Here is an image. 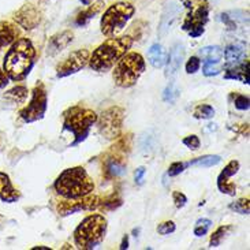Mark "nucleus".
I'll use <instances>...</instances> for the list:
<instances>
[{
	"mask_svg": "<svg viewBox=\"0 0 250 250\" xmlns=\"http://www.w3.org/2000/svg\"><path fill=\"white\" fill-rule=\"evenodd\" d=\"M48 107L47 89L42 82H39L32 90V99L26 107L20 111V116L26 123H33L44 118Z\"/></svg>",
	"mask_w": 250,
	"mask_h": 250,
	"instance_id": "obj_10",
	"label": "nucleus"
},
{
	"mask_svg": "<svg viewBox=\"0 0 250 250\" xmlns=\"http://www.w3.org/2000/svg\"><path fill=\"white\" fill-rule=\"evenodd\" d=\"M145 71V61L138 52H127L116 62L112 78L119 88H131Z\"/></svg>",
	"mask_w": 250,
	"mask_h": 250,
	"instance_id": "obj_7",
	"label": "nucleus"
},
{
	"mask_svg": "<svg viewBox=\"0 0 250 250\" xmlns=\"http://www.w3.org/2000/svg\"><path fill=\"white\" fill-rule=\"evenodd\" d=\"M186 167H189V163H183V162H175L172 163L168 167V171H167V175L168 176H176L179 174H182L183 171L186 169Z\"/></svg>",
	"mask_w": 250,
	"mask_h": 250,
	"instance_id": "obj_34",
	"label": "nucleus"
},
{
	"mask_svg": "<svg viewBox=\"0 0 250 250\" xmlns=\"http://www.w3.org/2000/svg\"><path fill=\"white\" fill-rule=\"evenodd\" d=\"M172 201L175 204L176 208L181 209V208H183V207L186 205V203H188V197L185 196L183 193H181V191H174V193H172Z\"/></svg>",
	"mask_w": 250,
	"mask_h": 250,
	"instance_id": "obj_39",
	"label": "nucleus"
},
{
	"mask_svg": "<svg viewBox=\"0 0 250 250\" xmlns=\"http://www.w3.org/2000/svg\"><path fill=\"white\" fill-rule=\"evenodd\" d=\"M232 230H234L232 226H220V227L212 234V237H210L209 248H217V246H220V244L227 238V235H230Z\"/></svg>",
	"mask_w": 250,
	"mask_h": 250,
	"instance_id": "obj_25",
	"label": "nucleus"
},
{
	"mask_svg": "<svg viewBox=\"0 0 250 250\" xmlns=\"http://www.w3.org/2000/svg\"><path fill=\"white\" fill-rule=\"evenodd\" d=\"M119 249L121 250H126L128 249V235H125L122 239V244L119 246Z\"/></svg>",
	"mask_w": 250,
	"mask_h": 250,
	"instance_id": "obj_42",
	"label": "nucleus"
},
{
	"mask_svg": "<svg viewBox=\"0 0 250 250\" xmlns=\"http://www.w3.org/2000/svg\"><path fill=\"white\" fill-rule=\"evenodd\" d=\"M210 226H212V222L209 219H198L196 222V226H194V235L204 237L208 232Z\"/></svg>",
	"mask_w": 250,
	"mask_h": 250,
	"instance_id": "obj_31",
	"label": "nucleus"
},
{
	"mask_svg": "<svg viewBox=\"0 0 250 250\" xmlns=\"http://www.w3.org/2000/svg\"><path fill=\"white\" fill-rule=\"evenodd\" d=\"M89 58H90V52L88 49H77L74 52H71L64 61L58 64L56 77L64 78V77L81 71L82 68L88 66Z\"/></svg>",
	"mask_w": 250,
	"mask_h": 250,
	"instance_id": "obj_13",
	"label": "nucleus"
},
{
	"mask_svg": "<svg viewBox=\"0 0 250 250\" xmlns=\"http://www.w3.org/2000/svg\"><path fill=\"white\" fill-rule=\"evenodd\" d=\"M183 145H186L188 148L191 149V150H197V149L200 148V138L197 137V135H188L186 138H183L182 140Z\"/></svg>",
	"mask_w": 250,
	"mask_h": 250,
	"instance_id": "obj_38",
	"label": "nucleus"
},
{
	"mask_svg": "<svg viewBox=\"0 0 250 250\" xmlns=\"http://www.w3.org/2000/svg\"><path fill=\"white\" fill-rule=\"evenodd\" d=\"M82 4H85V6H89L90 3H93V0H81Z\"/></svg>",
	"mask_w": 250,
	"mask_h": 250,
	"instance_id": "obj_43",
	"label": "nucleus"
},
{
	"mask_svg": "<svg viewBox=\"0 0 250 250\" xmlns=\"http://www.w3.org/2000/svg\"><path fill=\"white\" fill-rule=\"evenodd\" d=\"M222 162V157L217 155H205L201 156V157H197L194 160L189 162V166H197V167H213V166H217L219 163Z\"/></svg>",
	"mask_w": 250,
	"mask_h": 250,
	"instance_id": "obj_26",
	"label": "nucleus"
},
{
	"mask_svg": "<svg viewBox=\"0 0 250 250\" xmlns=\"http://www.w3.org/2000/svg\"><path fill=\"white\" fill-rule=\"evenodd\" d=\"M176 230V226L174 222H163L157 226V232L160 234V235H168V234H172L174 231Z\"/></svg>",
	"mask_w": 250,
	"mask_h": 250,
	"instance_id": "obj_35",
	"label": "nucleus"
},
{
	"mask_svg": "<svg viewBox=\"0 0 250 250\" xmlns=\"http://www.w3.org/2000/svg\"><path fill=\"white\" fill-rule=\"evenodd\" d=\"M193 116L196 119H212L215 116V108L209 104H200L193 111Z\"/></svg>",
	"mask_w": 250,
	"mask_h": 250,
	"instance_id": "obj_29",
	"label": "nucleus"
},
{
	"mask_svg": "<svg viewBox=\"0 0 250 250\" xmlns=\"http://www.w3.org/2000/svg\"><path fill=\"white\" fill-rule=\"evenodd\" d=\"M200 56L203 58L204 62H209V63H219L223 58V49L219 45H209V47H204L200 49Z\"/></svg>",
	"mask_w": 250,
	"mask_h": 250,
	"instance_id": "obj_24",
	"label": "nucleus"
},
{
	"mask_svg": "<svg viewBox=\"0 0 250 250\" xmlns=\"http://www.w3.org/2000/svg\"><path fill=\"white\" fill-rule=\"evenodd\" d=\"M224 78L226 80H238V81L249 85V61L245 59L244 62L227 68L224 73Z\"/></svg>",
	"mask_w": 250,
	"mask_h": 250,
	"instance_id": "obj_20",
	"label": "nucleus"
},
{
	"mask_svg": "<svg viewBox=\"0 0 250 250\" xmlns=\"http://www.w3.org/2000/svg\"><path fill=\"white\" fill-rule=\"evenodd\" d=\"M20 36V29L8 21L0 22V52L10 47Z\"/></svg>",
	"mask_w": 250,
	"mask_h": 250,
	"instance_id": "obj_18",
	"label": "nucleus"
},
{
	"mask_svg": "<svg viewBox=\"0 0 250 250\" xmlns=\"http://www.w3.org/2000/svg\"><path fill=\"white\" fill-rule=\"evenodd\" d=\"M20 198L21 193L13 186L10 176L4 172H0V200L3 203L13 204L17 203Z\"/></svg>",
	"mask_w": 250,
	"mask_h": 250,
	"instance_id": "obj_17",
	"label": "nucleus"
},
{
	"mask_svg": "<svg viewBox=\"0 0 250 250\" xmlns=\"http://www.w3.org/2000/svg\"><path fill=\"white\" fill-rule=\"evenodd\" d=\"M145 172H146V171H145V168H144V167H140V168L135 171L134 178H135V182L138 183V185H141L142 181H144V176H145Z\"/></svg>",
	"mask_w": 250,
	"mask_h": 250,
	"instance_id": "obj_40",
	"label": "nucleus"
},
{
	"mask_svg": "<svg viewBox=\"0 0 250 250\" xmlns=\"http://www.w3.org/2000/svg\"><path fill=\"white\" fill-rule=\"evenodd\" d=\"M97 121V114L81 105H73L63 112V130L74 135L71 146H77L88 138L90 128Z\"/></svg>",
	"mask_w": 250,
	"mask_h": 250,
	"instance_id": "obj_4",
	"label": "nucleus"
},
{
	"mask_svg": "<svg viewBox=\"0 0 250 250\" xmlns=\"http://www.w3.org/2000/svg\"><path fill=\"white\" fill-rule=\"evenodd\" d=\"M36 249H41V250H49V248H47V246H34L33 250Z\"/></svg>",
	"mask_w": 250,
	"mask_h": 250,
	"instance_id": "obj_44",
	"label": "nucleus"
},
{
	"mask_svg": "<svg viewBox=\"0 0 250 250\" xmlns=\"http://www.w3.org/2000/svg\"><path fill=\"white\" fill-rule=\"evenodd\" d=\"M8 83V77L6 75V73L3 71V68L0 67V89H3Z\"/></svg>",
	"mask_w": 250,
	"mask_h": 250,
	"instance_id": "obj_41",
	"label": "nucleus"
},
{
	"mask_svg": "<svg viewBox=\"0 0 250 250\" xmlns=\"http://www.w3.org/2000/svg\"><path fill=\"white\" fill-rule=\"evenodd\" d=\"M103 7H104V1H103V0H97L93 4L90 3L86 10H83V11H81V13L77 15V18H75V25H77V26H85V25H88L89 21L93 20L96 15L102 11Z\"/></svg>",
	"mask_w": 250,
	"mask_h": 250,
	"instance_id": "obj_21",
	"label": "nucleus"
},
{
	"mask_svg": "<svg viewBox=\"0 0 250 250\" xmlns=\"http://www.w3.org/2000/svg\"><path fill=\"white\" fill-rule=\"evenodd\" d=\"M148 59L153 67L162 68L163 66L166 64V61H167L166 49H164L160 44H153L152 47L149 48Z\"/></svg>",
	"mask_w": 250,
	"mask_h": 250,
	"instance_id": "obj_22",
	"label": "nucleus"
},
{
	"mask_svg": "<svg viewBox=\"0 0 250 250\" xmlns=\"http://www.w3.org/2000/svg\"><path fill=\"white\" fill-rule=\"evenodd\" d=\"M178 96H179V90L176 89V86L171 82L168 86L164 90V95H163V99H164V102H168V103H174L178 99Z\"/></svg>",
	"mask_w": 250,
	"mask_h": 250,
	"instance_id": "obj_33",
	"label": "nucleus"
},
{
	"mask_svg": "<svg viewBox=\"0 0 250 250\" xmlns=\"http://www.w3.org/2000/svg\"><path fill=\"white\" fill-rule=\"evenodd\" d=\"M122 197L118 196L116 193H114V194H111V196H108L107 198H104L102 203H100V207H99V208L102 210H115L118 209L119 207H122Z\"/></svg>",
	"mask_w": 250,
	"mask_h": 250,
	"instance_id": "obj_28",
	"label": "nucleus"
},
{
	"mask_svg": "<svg viewBox=\"0 0 250 250\" xmlns=\"http://www.w3.org/2000/svg\"><path fill=\"white\" fill-rule=\"evenodd\" d=\"M183 58H185V49L182 44H174L172 48L169 49L168 59L166 61L167 63V77L172 78L175 77L176 73L182 66Z\"/></svg>",
	"mask_w": 250,
	"mask_h": 250,
	"instance_id": "obj_16",
	"label": "nucleus"
},
{
	"mask_svg": "<svg viewBox=\"0 0 250 250\" xmlns=\"http://www.w3.org/2000/svg\"><path fill=\"white\" fill-rule=\"evenodd\" d=\"M37 52L32 41L25 37L17 39L7 51L3 62V71L11 81H23L30 74Z\"/></svg>",
	"mask_w": 250,
	"mask_h": 250,
	"instance_id": "obj_1",
	"label": "nucleus"
},
{
	"mask_svg": "<svg viewBox=\"0 0 250 250\" xmlns=\"http://www.w3.org/2000/svg\"><path fill=\"white\" fill-rule=\"evenodd\" d=\"M134 13V6L128 1H119L109 6L100 21L102 33L108 39L116 37L125 29L128 21L133 18Z\"/></svg>",
	"mask_w": 250,
	"mask_h": 250,
	"instance_id": "obj_8",
	"label": "nucleus"
},
{
	"mask_svg": "<svg viewBox=\"0 0 250 250\" xmlns=\"http://www.w3.org/2000/svg\"><path fill=\"white\" fill-rule=\"evenodd\" d=\"M217 189L220 190L223 194H227V196H235V193H237L235 183L231 182L229 176H224L222 174L217 176Z\"/></svg>",
	"mask_w": 250,
	"mask_h": 250,
	"instance_id": "obj_27",
	"label": "nucleus"
},
{
	"mask_svg": "<svg viewBox=\"0 0 250 250\" xmlns=\"http://www.w3.org/2000/svg\"><path fill=\"white\" fill-rule=\"evenodd\" d=\"M133 234H134V237H138V234H140V229H134V230H133Z\"/></svg>",
	"mask_w": 250,
	"mask_h": 250,
	"instance_id": "obj_45",
	"label": "nucleus"
},
{
	"mask_svg": "<svg viewBox=\"0 0 250 250\" xmlns=\"http://www.w3.org/2000/svg\"><path fill=\"white\" fill-rule=\"evenodd\" d=\"M200 66H201L200 58L191 56L189 61H188V63H186V73L188 74H194V73H197L200 70Z\"/></svg>",
	"mask_w": 250,
	"mask_h": 250,
	"instance_id": "obj_36",
	"label": "nucleus"
},
{
	"mask_svg": "<svg viewBox=\"0 0 250 250\" xmlns=\"http://www.w3.org/2000/svg\"><path fill=\"white\" fill-rule=\"evenodd\" d=\"M73 40H74V33L71 30H64L62 33L55 34L48 42V55L55 56L56 54H59L64 48H67Z\"/></svg>",
	"mask_w": 250,
	"mask_h": 250,
	"instance_id": "obj_15",
	"label": "nucleus"
},
{
	"mask_svg": "<svg viewBox=\"0 0 250 250\" xmlns=\"http://www.w3.org/2000/svg\"><path fill=\"white\" fill-rule=\"evenodd\" d=\"M14 21L20 25L21 27L26 29V30H32L34 27H37L41 22V14L39 8L30 3H26L21 7L17 11Z\"/></svg>",
	"mask_w": 250,
	"mask_h": 250,
	"instance_id": "obj_14",
	"label": "nucleus"
},
{
	"mask_svg": "<svg viewBox=\"0 0 250 250\" xmlns=\"http://www.w3.org/2000/svg\"><path fill=\"white\" fill-rule=\"evenodd\" d=\"M105 234H107V219L103 215L93 213L85 217L75 229L74 242L78 246V249L93 250L99 245H102Z\"/></svg>",
	"mask_w": 250,
	"mask_h": 250,
	"instance_id": "obj_5",
	"label": "nucleus"
},
{
	"mask_svg": "<svg viewBox=\"0 0 250 250\" xmlns=\"http://www.w3.org/2000/svg\"><path fill=\"white\" fill-rule=\"evenodd\" d=\"M27 93H29V90H27L26 86H14L13 89H10V90H7L6 93L3 95V100H6L10 104H22V103H25V100L27 99Z\"/></svg>",
	"mask_w": 250,
	"mask_h": 250,
	"instance_id": "obj_23",
	"label": "nucleus"
},
{
	"mask_svg": "<svg viewBox=\"0 0 250 250\" xmlns=\"http://www.w3.org/2000/svg\"><path fill=\"white\" fill-rule=\"evenodd\" d=\"M223 56L229 66H234L245 61L246 56V44L245 42H234L223 51Z\"/></svg>",
	"mask_w": 250,
	"mask_h": 250,
	"instance_id": "obj_19",
	"label": "nucleus"
},
{
	"mask_svg": "<svg viewBox=\"0 0 250 250\" xmlns=\"http://www.w3.org/2000/svg\"><path fill=\"white\" fill-rule=\"evenodd\" d=\"M183 3L191 11L188 14L186 20L182 23V29L186 30L190 37H193V39L200 37L204 33L205 25H207V22L209 20V6H208L207 1H204V3H201L200 6L197 7L196 10H193L191 4H189L186 0H183Z\"/></svg>",
	"mask_w": 250,
	"mask_h": 250,
	"instance_id": "obj_12",
	"label": "nucleus"
},
{
	"mask_svg": "<svg viewBox=\"0 0 250 250\" xmlns=\"http://www.w3.org/2000/svg\"><path fill=\"white\" fill-rule=\"evenodd\" d=\"M234 97V105L235 108L239 109V111H248L249 109V97L245 95H239V93H234L232 95Z\"/></svg>",
	"mask_w": 250,
	"mask_h": 250,
	"instance_id": "obj_32",
	"label": "nucleus"
},
{
	"mask_svg": "<svg viewBox=\"0 0 250 250\" xmlns=\"http://www.w3.org/2000/svg\"><path fill=\"white\" fill-rule=\"evenodd\" d=\"M220 73V68L217 67V63H209V62H204L203 74L205 77H213Z\"/></svg>",
	"mask_w": 250,
	"mask_h": 250,
	"instance_id": "obj_37",
	"label": "nucleus"
},
{
	"mask_svg": "<svg viewBox=\"0 0 250 250\" xmlns=\"http://www.w3.org/2000/svg\"><path fill=\"white\" fill-rule=\"evenodd\" d=\"M131 141H133L131 134L125 135L122 138H119L115 142V145H112L108 152L104 155L102 164L103 178H105L107 181H112L125 175L127 156L131 149Z\"/></svg>",
	"mask_w": 250,
	"mask_h": 250,
	"instance_id": "obj_6",
	"label": "nucleus"
},
{
	"mask_svg": "<svg viewBox=\"0 0 250 250\" xmlns=\"http://www.w3.org/2000/svg\"><path fill=\"white\" fill-rule=\"evenodd\" d=\"M134 39L128 36L122 37H111L104 41L102 45L96 48L93 54L89 58V67L93 71L105 73L109 68L116 64V62L122 58L123 55L127 54L128 49L133 47Z\"/></svg>",
	"mask_w": 250,
	"mask_h": 250,
	"instance_id": "obj_2",
	"label": "nucleus"
},
{
	"mask_svg": "<svg viewBox=\"0 0 250 250\" xmlns=\"http://www.w3.org/2000/svg\"><path fill=\"white\" fill-rule=\"evenodd\" d=\"M100 197L97 194L89 193L86 196L78 197V198H62L56 203V212L61 216H68L81 210H95L100 207Z\"/></svg>",
	"mask_w": 250,
	"mask_h": 250,
	"instance_id": "obj_11",
	"label": "nucleus"
},
{
	"mask_svg": "<svg viewBox=\"0 0 250 250\" xmlns=\"http://www.w3.org/2000/svg\"><path fill=\"white\" fill-rule=\"evenodd\" d=\"M231 210L241 213V215H249L250 212V201L249 198H239L235 203H231L229 207Z\"/></svg>",
	"mask_w": 250,
	"mask_h": 250,
	"instance_id": "obj_30",
	"label": "nucleus"
},
{
	"mask_svg": "<svg viewBox=\"0 0 250 250\" xmlns=\"http://www.w3.org/2000/svg\"><path fill=\"white\" fill-rule=\"evenodd\" d=\"M55 191L64 198H78L95 190V182L83 167L64 169L54 183Z\"/></svg>",
	"mask_w": 250,
	"mask_h": 250,
	"instance_id": "obj_3",
	"label": "nucleus"
},
{
	"mask_svg": "<svg viewBox=\"0 0 250 250\" xmlns=\"http://www.w3.org/2000/svg\"><path fill=\"white\" fill-rule=\"evenodd\" d=\"M123 121H125V109L122 107H111L103 111L100 116H97V128L99 133L107 140H116L122 133Z\"/></svg>",
	"mask_w": 250,
	"mask_h": 250,
	"instance_id": "obj_9",
	"label": "nucleus"
}]
</instances>
